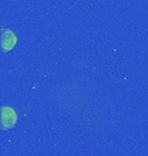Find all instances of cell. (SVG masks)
Wrapping results in <instances>:
<instances>
[{
	"label": "cell",
	"mask_w": 148,
	"mask_h": 156,
	"mask_svg": "<svg viewBox=\"0 0 148 156\" xmlns=\"http://www.w3.org/2000/svg\"><path fill=\"white\" fill-rule=\"evenodd\" d=\"M17 122V113L12 107H0V130L12 129Z\"/></svg>",
	"instance_id": "6da1fadb"
},
{
	"label": "cell",
	"mask_w": 148,
	"mask_h": 156,
	"mask_svg": "<svg viewBox=\"0 0 148 156\" xmlns=\"http://www.w3.org/2000/svg\"><path fill=\"white\" fill-rule=\"evenodd\" d=\"M17 37L11 29H0V51L8 52L16 46Z\"/></svg>",
	"instance_id": "7a4b0ae2"
}]
</instances>
